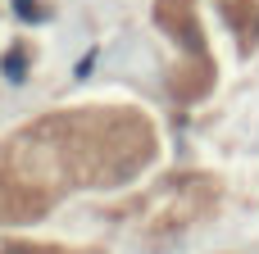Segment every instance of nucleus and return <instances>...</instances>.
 Instances as JSON below:
<instances>
[{"mask_svg":"<svg viewBox=\"0 0 259 254\" xmlns=\"http://www.w3.org/2000/svg\"><path fill=\"white\" fill-rule=\"evenodd\" d=\"M159 155L155 123L123 105L64 109L0 141V223H36L77 186H123Z\"/></svg>","mask_w":259,"mask_h":254,"instance_id":"nucleus-1","label":"nucleus"},{"mask_svg":"<svg viewBox=\"0 0 259 254\" xmlns=\"http://www.w3.org/2000/svg\"><path fill=\"white\" fill-rule=\"evenodd\" d=\"M155 23L187 50V64H178V73H173V95H182V100L205 95L214 86V59H209V45H205L200 18H196V0H155Z\"/></svg>","mask_w":259,"mask_h":254,"instance_id":"nucleus-2","label":"nucleus"},{"mask_svg":"<svg viewBox=\"0 0 259 254\" xmlns=\"http://www.w3.org/2000/svg\"><path fill=\"white\" fill-rule=\"evenodd\" d=\"M223 5V18L241 32V45L259 41V0H219Z\"/></svg>","mask_w":259,"mask_h":254,"instance_id":"nucleus-3","label":"nucleus"},{"mask_svg":"<svg viewBox=\"0 0 259 254\" xmlns=\"http://www.w3.org/2000/svg\"><path fill=\"white\" fill-rule=\"evenodd\" d=\"M0 254H64V250H55V245H23V241H14V245H5Z\"/></svg>","mask_w":259,"mask_h":254,"instance_id":"nucleus-4","label":"nucleus"},{"mask_svg":"<svg viewBox=\"0 0 259 254\" xmlns=\"http://www.w3.org/2000/svg\"><path fill=\"white\" fill-rule=\"evenodd\" d=\"M5 73H9V77H23V50H14V55L5 59Z\"/></svg>","mask_w":259,"mask_h":254,"instance_id":"nucleus-5","label":"nucleus"},{"mask_svg":"<svg viewBox=\"0 0 259 254\" xmlns=\"http://www.w3.org/2000/svg\"><path fill=\"white\" fill-rule=\"evenodd\" d=\"M14 9H18V18H36V5L32 0H14Z\"/></svg>","mask_w":259,"mask_h":254,"instance_id":"nucleus-6","label":"nucleus"}]
</instances>
